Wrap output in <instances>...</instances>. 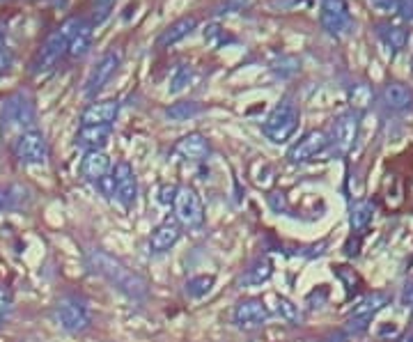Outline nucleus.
<instances>
[{"label":"nucleus","mask_w":413,"mask_h":342,"mask_svg":"<svg viewBox=\"0 0 413 342\" xmlns=\"http://www.w3.org/2000/svg\"><path fill=\"white\" fill-rule=\"evenodd\" d=\"M191 83V67H179L177 71H174V76H172V81H170V92H179V90H184L186 86Z\"/></svg>","instance_id":"obj_28"},{"label":"nucleus","mask_w":413,"mask_h":342,"mask_svg":"<svg viewBox=\"0 0 413 342\" xmlns=\"http://www.w3.org/2000/svg\"><path fill=\"white\" fill-rule=\"evenodd\" d=\"M88 266H90V271H95L101 278H106L108 283H113L117 289H122L124 294H129L131 299H142L145 294H147V283H145L138 274H133L124 262H120L117 257L108 255L106 251H90L88 253Z\"/></svg>","instance_id":"obj_1"},{"label":"nucleus","mask_w":413,"mask_h":342,"mask_svg":"<svg viewBox=\"0 0 413 342\" xmlns=\"http://www.w3.org/2000/svg\"><path fill=\"white\" fill-rule=\"evenodd\" d=\"M83 19H67L60 28H56L53 33L46 37V41L37 51V56L33 60V74H44V71L53 69L60 58L67 53L69 39L76 33V28L80 26Z\"/></svg>","instance_id":"obj_2"},{"label":"nucleus","mask_w":413,"mask_h":342,"mask_svg":"<svg viewBox=\"0 0 413 342\" xmlns=\"http://www.w3.org/2000/svg\"><path fill=\"white\" fill-rule=\"evenodd\" d=\"M172 152L186 161H202V159L209 157L211 147H209V142H206V138L200 136V133H189V136L177 140Z\"/></svg>","instance_id":"obj_17"},{"label":"nucleus","mask_w":413,"mask_h":342,"mask_svg":"<svg viewBox=\"0 0 413 342\" xmlns=\"http://www.w3.org/2000/svg\"><path fill=\"white\" fill-rule=\"evenodd\" d=\"M202 113V106L198 101H177L172 103V106L165 110V115L170 120H177V122H184V120H191L195 115H200Z\"/></svg>","instance_id":"obj_25"},{"label":"nucleus","mask_w":413,"mask_h":342,"mask_svg":"<svg viewBox=\"0 0 413 342\" xmlns=\"http://www.w3.org/2000/svg\"><path fill=\"white\" fill-rule=\"evenodd\" d=\"M174 219L184 227H200L204 223V207L200 195L195 193L191 186H177V195H174Z\"/></svg>","instance_id":"obj_5"},{"label":"nucleus","mask_w":413,"mask_h":342,"mask_svg":"<svg viewBox=\"0 0 413 342\" xmlns=\"http://www.w3.org/2000/svg\"><path fill=\"white\" fill-rule=\"evenodd\" d=\"M110 138V127H80L76 133V145L88 152H97Z\"/></svg>","instance_id":"obj_19"},{"label":"nucleus","mask_w":413,"mask_h":342,"mask_svg":"<svg viewBox=\"0 0 413 342\" xmlns=\"http://www.w3.org/2000/svg\"><path fill=\"white\" fill-rule=\"evenodd\" d=\"M174 195H177V186H163L161 195H159V202L161 204H172L174 202Z\"/></svg>","instance_id":"obj_35"},{"label":"nucleus","mask_w":413,"mask_h":342,"mask_svg":"<svg viewBox=\"0 0 413 342\" xmlns=\"http://www.w3.org/2000/svg\"><path fill=\"white\" fill-rule=\"evenodd\" d=\"M113 184H115V198L120 200L122 207H133L138 198V180H136V172L127 163V161H120L113 170Z\"/></svg>","instance_id":"obj_11"},{"label":"nucleus","mask_w":413,"mask_h":342,"mask_svg":"<svg viewBox=\"0 0 413 342\" xmlns=\"http://www.w3.org/2000/svg\"><path fill=\"white\" fill-rule=\"evenodd\" d=\"M273 274V264L268 257H257V260L246 269V274L241 278V285L246 287H255V285H262L266 283L268 278Z\"/></svg>","instance_id":"obj_22"},{"label":"nucleus","mask_w":413,"mask_h":342,"mask_svg":"<svg viewBox=\"0 0 413 342\" xmlns=\"http://www.w3.org/2000/svg\"><path fill=\"white\" fill-rule=\"evenodd\" d=\"M397 342H413V331H409V333H404V336H402Z\"/></svg>","instance_id":"obj_37"},{"label":"nucleus","mask_w":413,"mask_h":342,"mask_svg":"<svg viewBox=\"0 0 413 342\" xmlns=\"http://www.w3.org/2000/svg\"><path fill=\"white\" fill-rule=\"evenodd\" d=\"M268 308L264 306L262 299H244V301L236 304L234 308V324L239 328H260L268 322Z\"/></svg>","instance_id":"obj_10"},{"label":"nucleus","mask_w":413,"mask_h":342,"mask_svg":"<svg viewBox=\"0 0 413 342\" xmlns=\"http://www.w3.org/2000/svg\"><path fill=\"white\" fill-rule=\"evenodd\" d=\"M0 326H3V319H0Z\"/></svg>","instance_id":"obj_38"},{"label":"nucleus","mask_w":413,"mask_h":342,"mask_svg":"<svg viewBox=\"0 0 413 342\" xmlns=\"http://www.w3.org/2000/svg\"><path fill=\"white\" fill-rule=\"evenodd\" d=\"M12 62H14V56H12V51H9L3 41H0V76L7 74L9 67H12Z\"/></svg>","instance_id":"obj_34"},{"label":"nucleus","mask_w":413,"mask_h":342,"mask_svg":"<svg viewBox=\"0 0 413 342\" xmlns=\"http://www.w3.org/2000/svg\"><path fill=\"white\" fill-rule=\"evenodd\" d=\"M381 97H384V103L390 110H404L413 106V92L404 83H390V86L384 88Z\"/></svg>","instance_id":"obj_20"},{"label":"nucleus","mask_w":413,"mask_h":342,"mask_svg":"<svg viewBox=\"0 0 413 342\" xmlns=\"http://www.w3.org/2000/svg\"><path fill=\"white\" fill-rule=\"evenodd\" d=\"M296 127H298L296 103L292 99H283L271 113H268V118L262 124V131L271 142H287L294 136Z\"/></svg>","instance_id":"obj_3"},{"label":"nucleus","mask_w":413,"mask_h":342,"mask_svg":"<svg viewBox=\"0 0 413 342\" xmlns=\"http://www.w3.org/2000/svg\"><path fill=\"white\" fill-rule=\"evenodd\" d=\"M14 154L21 163L26 165H41L48 159V142L44 138V133L33 129L26 133H19V138L14 142Z\"/></svg>","instance_id":"obj_6"},{"label":"nucleus","mask_w":413,"mask_h":342,"mask_svg":"<svg viewBox=\"0 0 413 342\" xmlns=\"http://www.w3.org/2000/svg\"><path fill=\"white\" fill-rule=\"evenodd\" d=\"M56 319L58 324L69 331V333H83V331L90 328V313L88 308L83 306L78 299H60L56 306Z\"/></svg>","instance_id":"obj_7"},{"label":"nucleus","mask_w":413,"mask_h":342,"mask_svg":"<svg viewBox=\"0 0 413 342\" xmlns=\"http://www.w3.org/2000/svg\"><path fill=\"white\" fill-rule=\"evenodd\" d=\"M113 5H115V0H95V21L97 24H101V21L110 14Z\"/></svg>","instance_id":"obj_33"},{"label":"nucleus","mask_w":413,"mask_h":342,"mask_svg":"<svg viewBox=\"0 0 413 342\" xmlns=\"http://www.w3.org/2000/svg\"><path fill=\"white\" fill-rule=\"evenodd\" d=\"M120 113L117 99H101L88 103V108L80 113V127H110Z\"/></svg>","instance_id":"obj_12"},{"label":"nucleus","mask_w":413,"mask_h":342,"mask_svg":"<svg viewBox=\"0 0 413 342\" xmlns=\"http://www.w3.org/2000/svg\"><path fill=\"white\" fill-rule=\"evenodd\" d=\"M356 136H358V115L356 113H345V115H340L333 122V127H330L328 142L333 145V150L338 154H347L354 147Z\"/></svg>","instance_id":"obj_9"},{"label":"nucleus","mask_w":413,"mask_h":342,"mask_svg":"<svg viewBox=\"0 0 413 342\" xmlns=\"http://www.w3.org/2000/svg\"><path fill=\"white\" fill-rule=\"evenodd\" d=\"M328 145V138L324 131H308L305 136L298 140L292 150H289L287 159L292 163H305V161H313L319 152Z\"/></svg>","instance_id":"obj_14"},{"label":"nucleus","mask_w":413,"mask_h":342,"mask_svg":"<svg viewBox=\"0 0 413 342\" xmlns=\"http://www.w3.org/2000/svg\"><path fill=\"white\" fill-rule=\"evenodd\" d=\"M335 274L340 276V281H343L347 285L349 292H354V289H358L356 285L360 283L358 276L354 274V269H347V266H335Z\"/></svg>","instance_id":"obj_30"},{"label":"nucleus","mask_w":413,"mask_h":342,"mask_svg":"<svg viewBox=\"0 0 413 342\" xmlns=\"http://www.w3.org/2000/svg\"><path fill=\"white\" fill-rule=\"evenodd\" d=\"M182 237V225L177 219H165L163 223H159L157 227L152 230V237H150V251L154 255H163L168 253L170 248L179 242Z\"/></svg>","instance_id":"obj_13"},{"label":"nucleus","mask_w":413,"mask_h":342,"mask_svg":"<svg viewBox=\"0 0 413 342\" xmlns=\"http://www.w3.org/2000/svg\"><path fill=\"white\" fill-rule=\"evenodd\" d=\"M372 216H375V202L372 200H358L351 204V216H349V223H351V230L360 232L365 230L370 225Z\"/></svg>","instance_id":"obj_24"},{"label":"nucleus","mask_w":413,"mask_h":342,"mask_svg":"<svg viewBox=\"0 0 413 342\" xmlns=\"http://www.w3.org/2000/svg\"><path fill=\"white\" fill-rule=\"evenodd\" d=\"M390 304V294L388 292H372L365 299H360L358 306L354 308L351 317H375L379 310H384Z\"/></svg>","instance_id":"obj_23"},{"label":"nucleus","mask_w":413,"mask_h":342,"mask_svg":"<svg viewBox=\"0 0 413 342\" xmlns=\"http://www.w3.org/2000/svg\"><path fill=\"white\" fill-rule=\"evenodd\" d=\"M367 322H372V317H351L347 326H345V333L347 336H360L367 331Z\"/></svg>","instance_id":"obj_29"},{"label":"nucleus","mask_w":413,"mask_h":342,"mask_svg":"<svg viewBox=\"0 0 413 342\" xmlns=\"http://www.w3.org/2000/svg\"><path fill=\"white\" fill-rule=\"evenodd\" d=\"M195 26H198V19H195V16H182V19H177L174 24H170L161 33L159 46H172V44H177V41H182L184 37H189L193 33Z\"/></svg>","instance_id":"obj_18"},{"label":"nucleus","mask_w":413,"mask_h":342,"mask_svg":"<svg viewBox=\"0 0 413 342\" xmlns=\"http://www.w3.org/2000/svg\"><path fill=\"white\" fill-rule=\"evenodd\" d=\"M0 3H3V0H0Z\"/></svg>","instance_id":"obj_39"},{"label":"nucleus","mask_w":413,"mask_h":342,"mask_svg":"<svg viewBox=\"0 0 413 342\" xmlns=\"http://www.w3.org/2000/svg\"><path fill=\"white\" fill-rule=\"evenodd\" d=\"M402 301H404V306H411L413 308V283H407L404 285V294H402Z\"/></svg>","instance_id":"obj_36"},{"label":"nucleus","mask_w":413,"mask_h":342,"mask_svg":"<svg viewBox=\"0 0 413 342\" xmlns=\"http://www.w3.org/2000/svg\"><path fill=\"white\" fill-rule=\"evenodd\" d=\"M349 9L345 0H322V26L330 35H340L349 28Z\"/></svg>","instance_id":"obj_15"},{"label":"nucleus","mask_w":413,"mask_h":342,"mask_svg":"<svg viewBox=\"0 0 413 342\" xmlns=\"http://www.w3.org/2000/svg\"><path fill=\"white\" fill-rule=\"evenodd\" d=\"M90 44H92V24L90 21H80L76 33L69 39L67 56L69 58H83L90 51Z\"/></svg>","instance_id":"obj_21"},{"label":"nucleus","mask_w":413,"mask_h":342,"mask_svg":"<svg viewBox=\"0 0 413 342\" xmlns=\"http://www.w3.org/2000/svg\"><path fill=\"white\" fill-rule=\"evenodd\" d=\"M276 310H278V315H281L289 324L301 322V310H298V306L294 301H289V299H285V296H278V308Z\"/></svg>","instance_id":"obj_27"},{"label":"nucleus","mask_w":413,"mask_h":342,"mask_svg":"<svg viewBox=\"0 0 413 342\" xmlns=\"http://www.w3.org/2000/svg\"><path fill=\"white\" fill-rule=\"evenodd\" d=\"M214 283H216L214 276H195L191 281H186V294L193 299H202L204 294H209Z\"/></svg>","instance_id":"obj_26"},{"label":"nucleus","mask_w":413,"mask_h":342,"mask_svg":"<svg viewBox=\"0 0 413 342\" xmlns=\"http://www.w3.org/2000/svg\"><path fill=\"white\" fill-rule=\"evenodd\" d=\"M12 308H14V296H12V292H9L5 285H0V319L12 313Z\"/></svg>","instance_id":"obj_31"},{"label":"nucleus","mask_w":413,"mask_h":342,"mask_svg":"<svg viewBox=\"0 0 413 342\" xmlns=\"http://www.w3.org/2000/svg\"><path fill=\"white\" fill-rule=\"evenodd\" d=\"M384 37L392 48H402L404 46V30L399 28H384Z\"/></svg>","instance_id":"obj_32"},{"label":"nucleus","mask_w":413,"mask_h":342,"mask_svg":"<svg viewBox=\"0 0 413 342\" xmlns=\"http://www.w3.org/2000/svg\"><path fill=\"white\" fill-rule=\"evenodd\" d=\"M0 120H3L5 129H19L21 133L33 131L35 120H37L33 101H30V97L23 95V92L9 95L3 101V108H0Z\"/></svg>","instance_id":"obj_4"},{"label":"nucleus","mask_w":413,"mask_h":342,"mask_svg":"<svg viewBox=\"0 0 413 342\" xmlns=\"http://www.w3.org/2000/svg\"><path fill=\"white\" fill-rule=\"evenodd\" d=\"M113 170V163H110V157L106 152H88L85 157L80 161V175L85 177L88 182H101L106 180Z\"/></svg>","instance_id":"obj_16"},{"label":"nucleus","mask_w":413,"mask_h":342,"mask_svg":"<svg viewBox=\"0 0 413 342\" xmlns=\"http://www.w3.org/2000/svg\"><path fill=\"white\" fill-rule=\"evenodd\" d=\"M120 60H122L120 51H108L106 56H101V60L90 71V76L85 81V88H83V95H85L88 99H95L103 90V86L110 81V76L117 71Z\"/></svg>","instance_id":"obj_8"}]
</instances>
